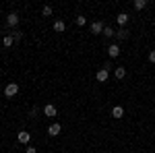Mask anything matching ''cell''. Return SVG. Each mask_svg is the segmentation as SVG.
Returning <instances> with one entry per match:
<instances>
[{
  "label": "cell",
  "mask_w": 155,
  "mask_h": 153,
  "mask_svg": "<svg viewBox=\"0 0 155 153\" xmlns=\"http://www.w3.org/2000/svg\"><path fill=\"white\" fill-rule=\"evenodd\" d=\"M17 93H19V85H17V83H8V85L4 87V95H6V97H15Z\"/></svg>",
  "instance_id": "obj_1"
},
{
  "label": "cell",
  "mask_w": 155,
  "mask_h": 153,
  "mask_svg": "<svg viewBox=\"0 0 155 153\" xmlns=\"http://www.w3.org/2000/svg\"><path fill=\"white\" fill-rule=\"evenodd\" d=\"M95 79L99 83H106L107 79H110V68H106V66H104V68H99V71H97V75H95Z\"/></svg>",
  "instance_id": "obj_2"
},
{
  "label": "cell",
  "mask_w": 155,
  "mask_h": 153,
  "mask_svg": "<svg viewBox=\"0 0 155 153\" xmlns=\"http://www.w3.org/2000/svg\"><path fill=\"white\" fill-rule=\"evenodd\" d=\"M6 25H8V27H17V25H19V15H17V12H11V15L6 17Z\"/></svg>",
  "instance_id": "obj_3"
},
{
  "label": "cell",
  "mask_w": 155,
  "mask_h": 153,
  "mask_svg": "<svg viewBox=\"0 0 155 153\" xmlns=\"http://www.w3.org/2000/svg\"><path fill=\"white\" fill-rule=\"evenodd\" d=\"M60 130H62V126H60L58 122H54V124H50L48 135H50V137H58V135H60Z\"/></svg>",
  "instance_id": "obj_4"
},
{
  "label": "cell",
  "mask_w": 155,
  "mask_h": 153,
  "mask_svg": "<svg viewBox=\"0 0 155 153\" xmlns=\"http://www.w3.org/2000/svg\"><path fill=\"white\" fill-rule=\"evenodd\" d=\"M107 54H110V58H118L120 56V46L118 44H112V46L107 48Z\"/></svg>",
  "instance_id": "obj_5"
},
{
  "label": "cell",
  "mask_w": 155,
  "mask_h": 153,
  "mask_svg": "<svg viewBox=\"0 0 155 153\" xmlns=\"http://www.w3.org/2000/svg\"><path fill=\"white\" fill-rule=\"evenodd\" d=\"M17 139H19V143H23V145H27V143L31 141V135H29L27 130H21V132L17 135Z\"/></svg>",
  "instance_id": "obj_6"
},
{
  "label": "cell",
  "mask_w": 155,
  "mask_h": 153,
  "mask_svg": "<svg viewBox=\"0 0 155 153\" xmlns=\"http://www.w3.org/2000/svg\"><path fill=\"white\" fill-rule=\"evenodd\" d=\"M91 33H104V23H101V21L91 23Z\"/></svg>",
  "instance_id": "obj_7"
},
{
  "label": "cell",
  "mask_w": 155,
  "mask_h": 153,
  "mask_svg": "<svg viewBox=\"0 0 155 153\" xmlns=\"http://www.w3.org/2000/svg\"><path fill=\"white\" fill-rule=\"evenodd\" d=\"M112 116H114V118H122V116H124V108H122V106H114V108H112Z\"/></svg>",
  "instance_id": "obj_8"
},
{
  "label": "cell",
  "mask_w": 155,
  "mask_h": 153,
  "mask_svg": "<svg viewBox=\"0 0 155 153\" xmlns=\"http://www.w3.org/2000/svg\"><path fill=\"white\" fill-rule=\"evenodd\" d=\"M116 21H118L120 27H124V25L128 23V15H126V12H120L118 17H116Z\"/></svg>",
  "instance_id": "obj_9"
},
{
  "label": "cell",
  "mask_w": 155,
  "mask_h": 153,
  "mask_svg": "<svg viewBox=\"0 0 155 153\" xmlns=\"http://www.w3.org/2000/svg\"><path fill=\"white\" fill-rule=\"evenodd\" d=\"M44 114L46 116H56V106L54 104H48V106L44 108Z\"/></svg>",
  "instance_id": "obj_10"
},
{
  "label": "cell",
  "mask_w": 155,
  "mask_h": 153,
  "mask_svg": "<svg viewBox=\"0 0 155 153\" xmlns=\"http://www.w3.org/2000/svg\"><path fill=\"white\" fill-rule=\"evenodd\" d=\"M64 29H66V23H64V21H54V31H58V33H62V31H64Z\"/></svg>",
  "instance_id": "obj_11"
},
{
  "label": "cell",
  "mask_w": 155,
  "mask_h": 153,
  "mask_svg": "<svg viewBox=\"0 0 155 153\" xmlns=\"http://www.w3.org/2000/svg\"><path fill=\"white\" fill-rule=\"evenodd\" d=\"M116 37H118V39H126V37H128V29H126V27H120L118 31H116Z\"/></svg>",
  "instance_id": "obj_12"
},
{
  "label": "cell",
  "mask_w": 155,
  "mask_h": 153,
  "mask_svg": "<svg viewBox=\"0 0 155 153\" xmlns=\"http://www.w3.org/2000/svg\"><path fill=\"white\" fill-rule=\"evenodd\" d=\"M114 75H116V79H124V77H126V68H124V66H116Z\"/></svg>",
  "instance_id": "obj_13"
},
{
  "label": "cell",
  "mask_w": 155,
  "mask_h": 153,
  "mask_svg": "<svg viewBox=\"0 0 155 153\" xmlns=\"http://www.w3.org/2000/svg\"><path fill=\"white\" fill-rule=\"evenodd\" d=\"M137 11H143L145 6H147V0H134V4H132Z\"/></svg>",
  "instance_id": "obj_14"
},
{
  "label": "cell",
  "mask_w": 155,
  "mask_h": 153,
  "mask_svg": "<svg viewBox=\"0 0 155 153\" xmlns=\"http://www.w3.org/2000/svg\"><path fill=\"white\" fill-rule=\"evenodd\" d=\"M2 44H4V48H11L12 44H15V39H12V35H4V39H2Z\"/></svg>",
  "instance_id": "obj_15"
},
{
  "label": "cell",
  "mask_w": 155,
  "mask_h": 153,
  "mask_svg": "<svg viewBox=\"0 0 155 153\" xmlns=\"http://www.w3.org/2000/svg\"><path fill=\"white\" fill-rule=\"evenodd\" d=\"M74 21H77V25H81V27H83V25H87V17H85V15H77V19H74Z\"/></svg>",
  "instance_id": "obj_16"
},
{
  "label": "cell",
  "mask_w": 155,
  "mask_h": 153,
  "mask_svg": "<svg viewBox=\"0 0 155 153\" xmlns=\"http://www.w3.org/2000/svg\"><path fill=\"white\" fill-rule=\"evenodd\" d=\"M104 35L112 37V35H114V29H112V27H104Z\"/></svg>",
  "instance_id": "obj_17"
},
{
  "label": "cell",
  "mask_w": 155,
  "mask_h": 153,
  "mask_svg": "<svg viewBox=\"0 0 155 153\" xmlns=\"http://www.w3.org/2000/svg\"><path fill=\"white\" fill-rule=\"evenodd\" d=\"M41 15H44V17H50V15H52V6H44V8H41Z\"/></svg>",
  "instance_id": "obj_18"
},
{
  "label": "cell",
  "mask_w": 155,
  "mask_h": 153,
  "mask_svg": "<svg viewBox=\"0 0 155 153\" xmlns=\"http://www.w3.org/2000/svg\"><path fill=\"white\" fill-rule=\"evenodd\" d=\"M21 33H19V31H15V33H12V39H15V42H21Z\"/></svg>",
  "instance_id": "obj_19"
},
{
  "label": "cell",
  "mask_w": 155,
  "mask_h": 153,
  "mask_svg": "<svg viewBox=\"0 0 155 153\" xmlns=\"http://www.w3.org/2000/svg\"><path fill=\"white\" fill-rule=\"evenodd\" d=\"M149 62H153V64H155V50L149 52Z\"/></svg>",
  "instance_id": "obj_20"
},
{
  "label": "cell",
  "mask_w": 155,
  "mask_h": 153,
  "mask_svg": "<svg viewBox=\"0 0 155 153\" xmlns=\"http://www.w3.org/2000/svg\"><path fill=\"white\" fill-rule=\"evenodd\" d=\"M25 153H37V149H35V147H31V145H29V147H27V151H25Z\"/></svg>",
  "instance_id": "obj_21"
}]
</instances>
